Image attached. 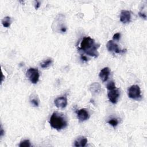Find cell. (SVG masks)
<instances>
[{
	"mask_svg": "<svg viewBox=\"0 0 147 147\" xmlns=\"http://www.w3.org/2000/svg\"><path fill=\"white\" fill-rule=\"evenodd\" d=\"M99 46L100 45L96 43L93 38L88 36L83 38L80 43L79 49L90 56L97 57L99 55L98 49Z\"/></svg>",
	"mask_w": 147,
	"mask_h": 147,
	"instance_id": "obj_1",
	"label": "cell"
},
{
	"mask_svg": "<svg viewBox=\"0 0 147 147\" xmlns=\"http://www.w3.org/2000/svg\"><path fill=\"white\" fill-rule=\"evenodd\" d=\"M49 124L52 128L60 130L67 126V122L63 115L54 112L50 117Z\"/></svg>",
	"mask_w": 147,
	"mask_h": 147,
	"instance_id": "obj_2",
	"label": "cell"
},
{
	"mask_svg": "<svg viewBox=\"0 0 147 147\" xmlns=\"http://www.w3.org/2000/svg\"><path fill=\"white\" fill-rule=\"evenodd\" d=\"M128 96L134 100H139L141 98V90L138 86L132 85L128 88Z\"/></svg>",
	"mask_w": 147,
	"mask_h": 147,
	"instance_id": "obj_3",
	"label": "cell"
},
{
	"mask_svg": "<svg viewBox=\"0 0 147 147\" xmlns=\"http://www.w3.org/2000/svg\"><path fill=\"white\" fill-rule=\"evenodd\" d=\"M26 76L29 78V80L33 84H36L38 82L40 78V74L38 70L35 68H29L26 73Z\"/></svg>",
	"mask_w": 147,
	"mask_h": 147,
	"instance_id": "obj_4",
	"label": "cell"
},
{
	"mask_svg": "<svg viewBox=\"0 0 147 147\" xmlns=\"http://www.w3.org/2000/svg\"><path fill=\"white\" fill-rule=\"evenodd\" d=\"M106 48L109 52H114L115 53H123L126 51V49H119L118 45L115 42H114V41H113V40H109L107 42L106 44Z\"/></svg>",
	"mask_w": 147,
	"mask_h": 147,
	"instance_id": "obj_5",
	"label": "cell"
},
{
	"mask_svg": "<svg viewBox=\"0 0 147 147\" xmlns=\"http://www.w3.org/2000/svg\"><path fill=\"white\" fill-rule=\"evenodd\" d=\"M119 91L116 88L111 90H109V92H107L108 98L109 100L113 104H115L117 103L119 98Z\"/></svg>",
	"mask_w": 147,
	"mask_h": 147,
	"instance_id": "obj_6",
	"label": "cell"
},
{
	"mask_svg": "<svg viewBox=\"0 0 147 147\" xmlns=\"http://www.w3.org/2000/svg\"><path fill=\"white\" fill-rule=\"evenodd\" d=\"M54 103L57 108L64 109L67 105V99L65 96L59 97L54 100Z\"/></svg>",
	"mask_w": 147,
	"mask_h": 147,
	"instance_id": "obj_7",
	"label": "cell"
},
{
	"mask_svg": "<svg viewBox=\"0 0 147 147\" xmlns=\"http://www.w3.org/2000/svg\"><path fill=\"white\" fill-rule=\"evenodd\" d=\"M77 117L80 122L87 120L90 117L88 111L86 109H81L77 113Z\"/></svg>",
	"mask_w": 147,
	"mask_h": 147,
	"instance_id": "obj_8",
	"label": "cell"
},
{
	"mask_svg": "<svg viewBox=\"0 0 147 147\" xmlns=\"http://www.w3.org/2000/svg\"><path fill=\"white\" fill-rule=\"evenodd\" d=\"M131 14L128 10H123L120 14V21L123 24H126L130 21Z\"/></svg>",
	"mask_w": 147,
	"mask_h": 147,
	"instance_id": "obj_9",
	"label": "cell"
},
{
	"mask_svg": "<svg viewBox=\"0 0 147 147\" xmlns=\"http://www.w3.org/2000/svg\"><path fill=\"white\" fill-rule=\"evenodd\" d=\"M110 74V68L109 67H105L100 70L99 74V76L100 79L102 80V81L105 82L107 81V79H109Z\"/></svg>",
	"mask_w": 147,
	"mask_h": 147,
	"instance_id": "obj_10",
	"label": "cell"
},
{
	"mask_svg": "<svg viewBox=\"0 0 147 147\" xmlns=\"http://www.w3.org/2000/svg\"><path fill=\"white\" fill-rule=\"evenodd\" d=\"M89 90L92 95H97L100 92L102 88L100 84L94 82L91 84L89 87Z\"/></svg>",
	"mask_w": 147,
	"mask_h": 147,
	"instance_id": "obj_11",
	"label": "cell"
},
{
	"mask_svg": "<svg viewBox=\"0 0 147 147\" xmlns=\"http://www.w3.org/2000/svg\"><path fill=\"white\" fill-rule=\"evenodd\" d=\"M87 143V139L86 137L81 136L78 138L74 142V146L76 147H84Z\"/></svg>",
	"mask_w": 147,
	"mask_h": 147,
	"instance_id": "obj_12",
	"label": "cell"
},
{
	"mask_svg": "<svg viewBox=\"0 0 147 147\" xmlns=\"http://www.w3.org/2000/svg\"><path fill=\"white\" fill-rule=\"evenodd\" d=\"M53 63V60L51 58L47 59V60L43 61L41 64H40V66L41 68H48V67H49Z\"/></svg>",
	"mask_w": 147,
	"mask_h": 147,
	"instance_id": "obj_13",
	"label": "cell"
},
{
	"mask_svg": "<svg viewBox=\"0 0 147 147\" xmlns=\"http://www.w3.org/2000/svg\"><path fill=\"white\" fill-rule=\"evenodd\" d=\"M11 18L9 16H6L3 18L2 20V24L3 26L5 28H9L11 24Z\"/></svg>",
	"mask_w": 147,
	"mask_h": 147,
	"instance_id": "obj_14",
	"label": "cell"
},
{
	"mask_svg": "<svg viewBox=\"0 0 147 147\" xmlns=\"http://www.w3.org/2000/svg\"><path fill=\"white\" fill-rule=\"evenodd\" d=\"M109 125H111L113 127H116L118 124V120L117 119V118H113L110 119H109L107 122Z\"/></svg>",
	"mask_w": 147,
	"mask_h": 147,
	"instance_id": "obj_15",
	"label": "cell"
},
{
	"mask_svg": "<svg viewBox=\"0 0 147 147\" xmlns=\"http://www.w3.org/2000/svg\"><path fill=\"white\" fill-rule=\"evenodd\" d=\"M30 102L35 107H38L39 105V100L37 97H34V96L30 97Z\"/></svg>",
	"mask_w": 147,
	"mask_h": 147,
	"instance_id": "obj_16",
	"label": "cell"
},
{
	"mask_svg": "<svg viewBox=\"0 0 147 147\" xmlns=\"http://www.w3.org/2000/svg\"><path fill=\"white\" fill-rule=\"evenodd\" d=\"M19 146L20 147H30L31 146V144L29 140H25L20 142Z\"/></svg>",
	"mask_w": 147,
	"mask_h": 147,
	"instance_id": "obj_17",
	"label": "cell"
},
{
	"mask_svg": "<svg viewBox=\"0 0 147 147\" xmlns=\"http://www.w3.org/2000/svg\"><path fill=\"white\" fill-rule=\"evenodd\" d=\"M106 87H107L108 90H111L115 88L116 86H115V83L113 81H111V82H110L109 83H107V84L106 86Z\"/></svg>",
	"mask_w": 147,
	"mask_h": 147,
	"instance_id": "obj_18",
	"label": "cell"
},
{
	"mask_svg": "<svg viewBox=\"0 0 147 147\" xmlns=\"http://www.w3.org/2000/svg\"><path fill=\"white\" fill-rule=\"evenodd\" d=\"M120 37H121V34L119 33H117L113 35V38L114 40L118 41L120 39Z\"/></svg>",
	"mask_w": 147,
	"mask_h": 147,
	"instance_id": "obj_19",
	"label": "cell"
},
{
	"mask_svg": "<svg viewBox=\"0 0 147 147\" xmlns=\"http://www.w3.org/2000/svg\"><path fill=\"white\" fill-rule=\"evenodd\" d=\"M40 5H41L40 1H34V7L36 10L38 9L40 7Z\"/></svg>",
	"mask_w": 147,
	"mask_h": 147,
	"instance_id": "obj_20",
	"label": "cell"
},
{
	"mask_svg": "<svg viewBox=\"0 0 147 147\" xmlns=\"http://www.w3.org/2000/svg\"><path fill=\"white\" fill-rule=\"evenodd\" d=\"M138 14H139L140 17H141V18H144V20H146V14H145V13H142V12H141V11H140V12L138 13Z\"/></svg>",
	"mask_w": 147,
	"mask_h": 147,
	"instance_id": "obj_21",
	"label": "cell"
},
{
	"mask_svg": "<svg viewBox=\"0 0 147 147\" xmlns=\"http://www.w3.org/2000/svg\"><path fill=\"white\" fill-rule=\"evenodd\" d=\"M80 58H81V59H82V60H83V61H87L88 60V59L86 56H84V55H81Z\"/></svg>",
	"mask_w": 147,
	"mask_h": 147,
	"instance_id": "obj_22",
	"label": "cell"
},
{
	"mask_svg": "<svg viewBox=\"0 0 147 147\" xmlns=\"http://www.w3.org/2000/svg\"><path fill=\"white\" fill-rule=\"evenodd\" d=\"M4 134H5V131H4V130L3 129L2 126V125H1V130H0V137H2Z\"/></svg>",
	"mask_w": 147,
	"mask_h": 147,
	"instance_id": "obj_23",
	"label": "cell"
}]
</instances>
